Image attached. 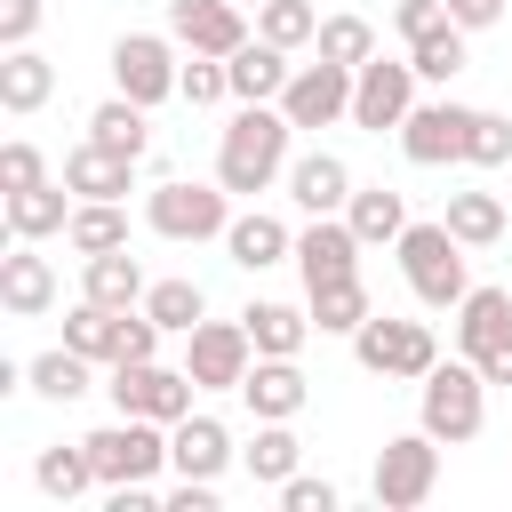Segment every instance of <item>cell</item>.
Masks as SVG:
<instances>
[{"label": "cell", "instance_id": "cell-36", "mask_svg": "<svg viewBox=\"0 0 512 512\" xmlns=\"http://www.w3.org/2000/svg\"><path fill=\"white\" fill-rule=\"evenodd\" d=\"M240 464H248V480H256V488H280V480L304 464V440H296L288 424H256V440L240 448Z\"/></svg>", "mask_w": 512, "mask_h": 512}, {"label": "cell", "instance_id": "cell-16", "mask_svg": "<svg viewBox=\"0 0 512 512\" xmlns=\"http://www.w3.org/2000/svg\"><path fill=\"white\" fill-rule=\"evenodd\" d=\"M240 400H248V416H256V424H296V416H304V400H312V384H304V368H296V360L256 352V368L240 376Z\"/></svg>", "mask_w": 512, "mask_h": 512}, {"label": "cell", "instance_id": "cell-32", "mask_svg": "<svg viewBox=\"0 0 512 512\" xmlns=\"http://www.w3.org/2000/svg\"><path fill=\"white\" fill-rule=\"evenodd\" d=\"M120 328H128V312H112V304H96V296H80V304L64 312V344L88 352V360H120Z\"/></svg>", "mask_w": 512, "mask_h": 512}, {"label": "cell", "instance_id": "cell-24", "mask_svg": "<svg viewBox=\"0 0 512 512\" xmlns=\"http://www.w3.org/2000/svg\"><path fill=\"white\" fill-rule=\"evenodd\" d=\"M224 256H232L240 272H272V264H288V256H296V232H288L280 216L248 208V216H232V224H224Z\"/></svg>", "mask_w": 512, "mask_h": 512}, {"label": "cell", "instance_id": "cell-6", "mask_svg": "<svg viewBox=\"0 0 512 512\" xmlns=\"http://www.w3.org/2000/svg\"><path fill=\"white\" fill-rule=\"evenodd\" d=\"M88 456H96V480H104V488L160 480V472H168V424H152V416H112L104 432H88Z\"/></svg>", "mask_w": 512, "mask_h": 512}, {"label": "cell", "instance_id": "cell-9", "mask_svg": "<svg viewBox=\"0 0 512 512\" xmlns=\"http://www.w3.org/2000/svg\"><path fill=\"white\" fill-rule=\"evenodd\" d=\"M112 80H120V96H136V104H168V96L184 88L176 32H120V40H112Z\"/></svg>", "mask_w": 512, "mask_h": 512}, {"label": "cell", "instance_id": "cell-5", "mask_svg": "<svg viewBox=\"0 0 512 512\" xmlns=\"http://www.w3.org/2000/svg\"><path fill=\"white\" fill-rule=\"evenodd\" d=\"M352 360H360L368 376H392V384H424V376H432V360H440V344H432V328H424V320H392V312H368V320H360V336H352Z\"/></svg>", "mask_w": 512, "mask_h": 512}, {"label": "cell", "instance_id": "cell-40", "mask_svg": "<svg viewBox=\"0 0 512 512\" xmlns=\"http://www.w3.org/2000/svg\"><path fill=\"white\" fill-rule=\"evenodd\" d=\"M312 48H320L328 64H352V72H360V64L376 56V24H368V16H320V40H312Z\"/></svg>", "mask_w": 512, "mask_h": 512}, {"label": "cell", "instance_id": "cell-23", "mask_svg": "<svg viewBox=\"0 0 512 512\" xmlns=\"http://www.w3.org/2000/svg\"><path fill=\"white\" fill-rule=\"evenodd\" d=\"M0 208H8V240H56L72 224L80 192L72 184H32V192H0Z\"/></svg>", "mask_w": 512, "mask_h": 512}, {"label": "cell", "instance_id": "cell-12", "mask_svg": "<svg viewBox=\"0 0 512 512\" xmlns=\"http://www.w3.org/2000/svg\"><path fill=\"white\" fill-rule=\"evenodd\" d=\"M280 112L296 120V128H336V120H352V64H296L288 72V88H280Z\"/></svg>", "mask_w": 512, "mask_h": 512}, {"label": "cell", "instance_id": "cell-50", "mask_svg": "<svg viewBox=\"0 0 512 512\" xmlns=\"http://www.w3.org/2000/svg\"><path fill=\"white\" fill-rule=\"evenodd\" d=\"M240 8H264V0H240Z\"/></svg>", "mask_w": 512, "mask_h": 512}, {"label": "cell", "instance_id": "cell-3", "mask_svg": "<svg viewBox=\"0 0 512 512\" xmlns=\"http://www.w3.org/2000/svg\"><path fill=\"white\" fill-rule=\"evenodd\" d=\"M416 424L440 440V448H464V440H480V424H488V376L456 352V360H432V376L416 384Z\"/></svg>", "mask_w": 512, "mask_h": 512}, {"label": "cell", "instance_id": "cell-18", "mask_svg": "<svg viewBox=\"0 0 512 512\" xmlns=\"http://www.w3.org/2000/svg\"><path fill=\"white\" fill-rule=\"evenodd\" d=\"M64 184H72L80 200H128V192H136V152H112V144L80 136V144L64 152Z\"/></svg>", "mask_w": 512, "mask_h": 512}, {"label": "cell", "instance_id": "cell-1", "mask_svg": "<svg viewBox=\"0 0 512 512\" xmlns=\"http://www.w3.org/2000/svg\"><path fill=\"white\" fill-rule=\"evenodd\" d=\"M288 136H296V120H288L280 104H240V112L224 120V136H216V184H224L232 200L272 192V184L288 176Z\"/></svg>", "mask_w": 512, "mask_h": 512}, {"label": "cell", "instance_id": "cell-19", "mask_svg": "<svg viewBox=\"0 0 512 512\" xmlns=\"http://www.w3.org/2000/svg\"><path fill=\"white\" fill-rule=\"evenodd\" d=\"M232 456H240V448H232V432H224L216 416H184V424H168V472H176V480H216Z\"/></svg>", "mask_w": 512, "mask_h": 512}, {"label": "cell", "instance_id": "cell-39", "mask_svg": "<svg viewBox=\"0 0 512 512\" xmlns=\"http://www.w3.org/2000/svg\"><path fill=\"white\" fill-rule=\"evenodd\" d=\"M408 64H416V80H456V72H464V24L448 16V24H432L424 40H408Z\"/></svg>", "mask_w": 512, "mask_h": 512}, {"label": "cell", "instance_id": "cell-28", "mask_svg": "<svg viewBox=\"0 0 512 512\" xmlns=\"http://www.w3.org/2000/svg\"><path fill=\"white\" fill-rule=\"evenodd\" d=\"M304 312H312V328H320V336H360V320H368L376 304H368V280L352 272V280L304 288Z\"/></svg>", "mask_w": 512, "mask_h": 512}, {"label": "cell", "instance_id": "cell-27", "mask_svg": "<svg viewBox=\"0 0 512 512\" xmlns=\"http://www.w3.org/2000/svg\"><path fill=\"white\" fill-rule=\"evenodd\" d=\"M344 216H352V232H360L368 248H392V240L408 232V200H400L392 184H352Z\"/></svg>", "mask_w": 512, "mask_h": 512}, {"label": "cell", "instance_id": "cell-15", "mask_svg": "<svg viewBox=\"0 0 512 512\" xmlns=\"http://www.w3.org/2000/svg\"><path fill=\"white\" fill-rule=\"evenodd\" d=\"M464 128H472V104H416V112L400 120L408 168H448V160H464Z\"/></svg>", "mask_w": 512, "mask_h": 512}, {"label": "cell", "instance_id": "cell-48", "mask_svg": "<svg viewBox=\"0 0 512 512\" xmlns=\"http://www.w3.org/2000/svg\"><path fill=\"white\" fill-rule=\"evenodd\" d=\"M440 8H448V16L464 24V32H488V24L504 16V0H440Z\"/></svg>", "mask_w": 512, "mask_h": 512}, {"label": "cell", "instance_id": "cell-7", "mask_svg": "<svg viewBox=\"0 0 512 512\" xmlns=\"http://www.w3.org/2000/svg\"><path fill=\"white\" fill-rule=\"evenodd\" d=\"M144 224H152L160 240H224L232 192H224V184H184V176H168V184L144 192Z\"/></svg>", "mask_w": 512, "mask_h": 512}, {"label": "cell", "instance_id": "cell-10", "mask_svg": "<svg viewBox=\"0 0 512 512\" xmlns=\"http://www.w3.org/2000/svg\"><path fill=\"white\" fill-rule=\"evenodd\" d=\"M416 112V64L408 56H368L360 72H352V128H368V136H384V128H400Z\"/></svg>", "mask_w": 512, "mask_h": 512}, {"label": "cell", "instance_id": "cell-25", "mask_svg": "<svg viewBox=\"0 0 512 512\" xmlns=\"http://www.w3.org/2000/svg\"><path fill=\"white\" fill-rule=\"evenodd\" d=\"M56 96V64L40 56V48H0V112H40Z\"/></svg>", "mask_w": 512, "mask_h": 512}, {"label": "cell", "instance_id": "cell-31", "mask_svg": "<svg viewBox=\"0 0 512 512\" xmlns=\"http://www.w3.org/2000/svg\"><path fill=\"white\" fill-rule=\"evenodd\" d=\"M64 248H72V256L128 248V208H120V200H80V208H72V224H64Z\"/></svg>", "mask_w": 512, "mask_h": 512}, {"label": "cell", "instance_id": "cell-29", "mask_svg": "<svg viewBox=\"0 0 512 512\" xmlns=\"http://www.w3.org/2000/svg\"><path fill=\"white\" fill-rule=\"evenodd\" d=\"M240 320H248L256 352H272V360H296V352H304V336H312V312H296V304H272V296H256Z\"/></svg>", "mask_w": 512, "mask_h": 512}, {"label": "cell", "instance_id": "cell-49", "mask_svg": "<svg viewBox=\"0 0 512 512\" xmlns=\"http://www.w3.org/2000/svg\"><path fill=\"white\" fill-rule=\"evenodd\" d=\"M472 368H480L488 384H512V344H504V352H488V360H472Z\"/></svg>", "mask_w": 512, "mask_h": 512}, {"label": "cell", "instance_id": "cell-35", "mask_svg": "<svg viewBox=\"0 0 512 512\" xmlns=\"http://www.w3.org/2000/svg\"><path fill=\"white\" fill-rule=\"evenodd\" d=\"M440 224H448L464 248H496V240H504V200H496V192H448Z\"/></svg>", "mask_w": 512, "mask_h": 512}, {"label": "cell", "instance_id": "cell-44", "mask_svg": "<svg viewBox=\"0 0 512 512\" xmlns=\"http://www.w3.org/2000/svg\"><path fill=\"white\" fill-rule=\"evenodd\" d=\"M280 504H288V512H336L344 488H336V480H312V472H288V480H280Z\"/></svg>", "mask_w": 512, "mask_h": 512}, {"label": "cell", "instance_id": "cell-14", "mask_svg": "<svg viewBox=\"0 0 512 512\" xmlns=\"http://www.w3.org/2000/svg\"><path fill=\"white\" fill-rule=\"evenodd\" d=\"M360 232H352V216H312L304 232H296V272H304V288H328V280H352L360 272Z\"/></svg>", "mask_w": 512, "mask_h": 512}, {"label": "cell", "instance_id": "cell-20", "mask_svg": "<svg viewBox=\"0 0 512 512\" xmlns=\"http://www.w3.org/2000/svg\"><path fill=\"white\" fill-rule=\"evenodd\" d=\"M504 344H512V288H480L472 280V296L456 304V352L464 360H488Z\"/></svg>", "mask_w": 512, "mask_h": 512}, {"label": "cell", "instance_id": "cell-43", "mask_svg": "<svg viewBox=\"0 0 512 512\" xmlns=\"http://www.w3.org/2000/svg\"><path fill=\"white\" fill-rule=\"evenodd\" d=\"M32 184H48V160H40V144L8 136L0 144V192H32Z\"/></svg>", "mask_w": 512, "mask_h": 512}, {"label": "cell", "instance_id": "cell-34", "mask_svg": "<svg viewBox=\"0 0 512 512\" xmlns=\"http://www.w3.org/2000/svg\"><path fill=\"white\" fill-rule=\"evenodd\" d=\"M32 480H40V496H56V504H72L80 488H104L88 440H72V448H40V456H32Z\"/></svg>", "mask_w": 512, "mask_h": 512}, {"label": "cell", "instance_id": "cell-30", "mask_svg": "<svg viewBox=\"0 0 512 512\" xmlns=\"http://www.w3.org/2000/svg\"><path fill=\"white\" fill-rule=\"evenodd\" d=\"M88 136L112 144V152H136V160H144V144H152V104H136V96H104V104L88 112Z\"/></svg>", "mask_w": 512, "mask_h": 512}, {"label": "cell", "instance_id": "cell-22", "mask_svg": "<svg viewBox=\"0 0 512 512\" xmlns=\"http://www.w3.org/2000/svg\"><path fill=\"white\" fill-rule=\"evenodd\" d=\"M224 72H232V104H280V88H288V48H272L264 32L248 40V48H232L224 56Z\"/></svg>", "mask_w": 512, "mask_h": 512}, {"label": "cell", "instance_id": "cell-11", "mask_svg": "<svg viewBox=\"0 0 512 512\" xmlns=\"http://www.w3.org/2000/svg\"><path fill=\"white\" fill-rule=\"evenodd\" d=\"M184 368H192L200 392H240V376L256 368V336H248V320H200V328L184 336Z\"/></svg>", "mask_w": 512, "mask_h": 512}, {"label": "cell", "instance_id": "cell-26", "mask_svg": "<svg viewBox=\"0 0 512 512\" xmlns=\"http://www.w3.org/2000/svg\"><path fill=\"white\" fill-rule=\"evenodd\" d=\"M144 264L128 256V248H104V256H88L80 264V296H96V304H112V312H136L144 304Z\"/></svg>", "mask_w": 512, "mask_h": 512}, {"label": "cell", "instance_id": "cell-42", "mask_svg": "<svg viewBox=\"0 0 512 512\" xmlns=\"http://www.w3.org/2000/svg\"><path fill=\"white\" fill-rule=\"evenodd\" d=\"M192 112H208V104H224L232 96V72H224V56H192L184 64V88H176Z\"/></svg>", "mask_w": 512, "mask_h": 512}, {"label": "cell", "instance_id": "cell-8", "mask_svg": "<svg viewBox=\"0 0 512 512\" xmlns=\"http://www.w3.org/2000/svg\"><path fill=\"white\" fill-rule=\"evenodd\" d=\"M112 408L120 416H152V424H184L192 416V368H160V360H120L112 368Z\"/></svg>", "mask_w": 512, "mask_h": 512}, {"label": "cell", "instance_id": "cell-4", "mask_svg": "<svg viewBox=\"0 0 512 512\" xmlns=\"http://www.w3.org/2000/svg\"><path fill=\"white\" fill-rule=\"evenodd\" d=\"M432 488H440V440L416 424V432H392L384 448H376V472H368V496L384 504V512H416V504H432Z\"/></svg>", "mask_w": 512, "mask_h": 512}, {"label": "cell", "instance_id": "cell-37", "mask_svg": "<svg viewBox=\"0 0 512 512\" xmlns=\"http://www.w3.org/2000/svg\"><path fill=\"white\" fill-rule=\"evenodd\" d=\"M144 312H152L168 336H192V328L208 320V288H200V280H152V288H144Z\"/></svg>", "mask_w": 512, "mask_h": 512}, {"label": "cell", "instance_id": "cell-17", "mask_svg": "<svg viewBox=\"0 0 512 512\" xmlns=\"http://www.w3.org/2000/svg\"><path fill=\"white\" fill-rule=\"evenodd\" d=\"M48 304H56V264L40 256V240H16L0 256V312L8 320H40Z\"/></svg>", "mask_w": 512, "mask_h": 512}, {"label": "cell", "instance_id": "cell-45", "mask_svg": "<svg viewBox=\"0 0 512 512\" xmlns=\"http://www.w3.org/2000/svg\"><path fill=\"white\" fill-rule=\"evenodd\" d=\"M40 0H0V48H32V32H40Z\"/></svg>", "mask_w": 512, "mask_h": 512}, {"label": "cell", "instance_id": "cell-41", "mask_svg": "<svg viewBox=\"0 0 512 512\" xmlns=\"http://www.w3.org/2000/svg\"><path fill=\"white\" fill-rule=\"evenodd\" d=\"M512 160V120L504 112H472L464 128V168H504Z\"/></svg>", "mask_w": 512, "mask_h": 512}, {"label": "cell", "instance_id": "cell-2", "mask_svg": "<svg viewBox=\"0 0 512 512\" xmlns=\"http://www.w3.org/2000/svg\"><path fill=\"white\" fill-rule=\"evenodd\" d=\"M392 256H400V280H408V296H416L424 312H456V304L472 296L464 240H456L448 224H408V232L392 240Z\"/></svg>", "mask_w": 512, "mask_h": 512}, {"label": "cell", "instance_id": "cell-13", "mask_svg": "<svg viewBox=\"0 0 512 512\" xmlns=\"http://www.w3.org/2000/svg\"><path fill=\"white\" fill-rule=\"evenodd\" d=\"M168 32H176L184 56H232V48L256 40L240 0H168Z\"/></svg>", "mask_w": 512, "mask_h": 512}, {"label": "cell", "instance_id": "cell-21", "mask_svg": "<svg viewBox=\"0 0 512 512\" xmlns=\"http://www.w3.org/2000/svg\"><path fill=\"white\" fill-rule=\"evenodd\" d=\"M288 200L304 208V216H344V200H352V168L336 160V152H304V160H288Z\"/></svg>", "mask_w": 512, "mask_h": 512}, {"label": "cell", "instance_id": "cell-33", "mask_svg": "<svg viewBox=\"0 0 512 512\" xmlns=\"http://www.w3.org/2000/svg\"><path fill=\"white\" fill-rule=\"evenodd\" d=\"M88 368H96L88 352H72V344H56V352H40V360H24V392H40V400H64V408H72V400L88 392Z\"/></svg>", "mask_w": 512, "mask_h": 512}, {"label": "cell", "instance_id": "cell-47", "mask_svg": "<svg viewBox=\"0 0 512 512\" xmlns=\"http://www.w3.org/2000/svg\"><path fill=\"white\" fill-rule=\"evenodd\" d=\"M168 512H216V480H176L168 488Z\"/></svg>", "mask_w": 512, "mask_h": 512}, {"label": "cell", "instance_id": "cell-46", "mask_svg": "<svg viewBox=\"0 0 512 512\" xmlns=\"http://www.w3.org/2000/svg\"><path fill=\"white\" fill-rule=\"evenodd\" d=\"M432 24H448L440 0H400V8H392V32H400V40H424Z\"/></svg>", "mask_w": 512, "mask_h": 512}, {"label": "cell", "instance_id": "cell-38", "mask_svg": "<svg viewBox=\"0 0 512 512\" xmlns=\"http://www.w3.org/2000/svg\"><path fill=\"white\" fill-rule=\"evenodd\" d=\"M256 32H264L272 48L296 56V48L320 40V8H312V0H264V8H256Z\"/></svg>", "mask_w": 512, "mask_h": 512}]
</instances>
